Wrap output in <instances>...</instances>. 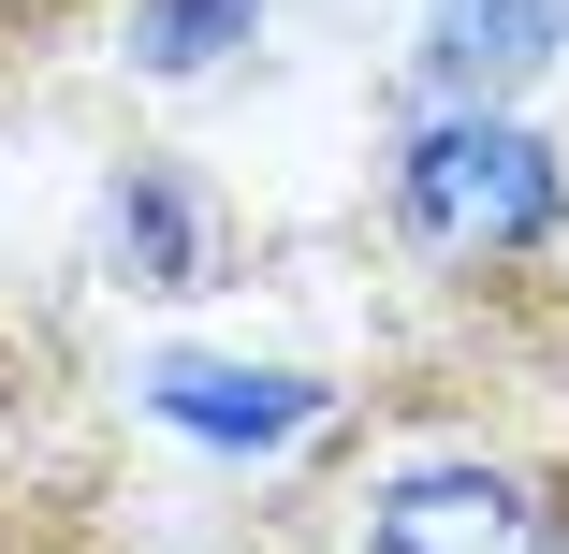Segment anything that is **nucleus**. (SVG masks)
<instances>
[{
    "instance_id": "4",
    "label": "nucleus",
    "mask_w": 569,
    "mask_h": 554,
    "mask_svg": "<svg viewBox=\"0 0 569 554\" xmlns=\"http://www.w3.org/2000/svg\"><path fill=\"white\" fill-rule=\"evenodd\" d=\"M118 263H132L147 292H190V278H204V204H190L161 161L118 175Z\"/></svg>"
},
{
    "instance_id": "6",
    "label": "nucleus",
    "mask_w": 569,
    "mask_h": 554,
    "mask_svg": "<svg viewBox=\"0 0 569 554\" xmlns=\"http://www.w3.org/2000/svg\"><path fill=\"white\" fill-rule=\"evenodd\" d=\"M249 16H263V0H147V30H132V44H147V73H204Z\"/></svg>"
},
{
    "instance_id": "5",
    "label": "nucleus",
    "mask_w": 569,
    "mask_h": 554,
    "mask_svg": "<svg viewBox=\"0 0 569 554\" xmlns=\"http://www.w3.org/2000/svg\"><path fill=\"white\" fill-rule=\"evenodd\" d=\"M161 409L204 423V437H292L307 423V380H234V365H161Z\"/></svg>"
},
{
    "instance_id": "2",
    "label": "nucleus",
    "mask_w": 569,
    "mask_h": 554,
    "mask_svg": "<svg viewBox=\"0 0 569 554\" xmlns=\"http://www.w3.org/2000/svg\"><path fill=\"white\" fill-rule=\"evenodd\" d=\"M366 554H569V511L526 482V467H409L380 482L366 511Z\"/></svg>"
},
{
    "instance_id": "3",
    "label": "nucleus",
    "mask_w": 569,
    "mask_h": 554,
    "mask_svg": "<svg viewBox=\"0 0 569 554\" xmlns=\"http://www.w3.org/2000/svg\"><path fill=\"white\" fill-rule=\"evenodd\" d=\"M569 44V0H438V30H423V73L452 102H497L511 73H540Z\"/></svg>"
},
{
    "instance_id": "1",
    "label": "nucleus",
    "mask_w": 569,
    "mask_h": 554,
    "mask_svg": "<svg viewBox=\"0 0 569 554\" xmlns=\"http://www.w3.org/2000/svg\"><path fill=\"white\" fill-rule=\"evenodd\" d=\"M555 204H569L555 147L511 132V118H482V102H452V118L409 132V161H395V219L438 263H526L555 234Z\"/></svg>"
}]
</instances>
